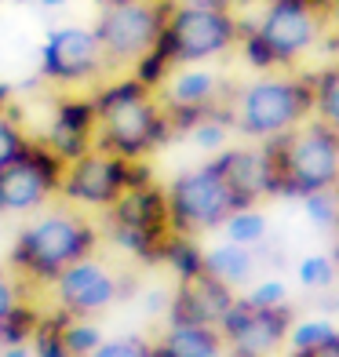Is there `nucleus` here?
<instances>
[{
    "instance_id": "obj_3",
    "label": "nucleus",
    "mask_w": 339,
    "mask_h": 357,
    "mask_svg": "<svg viewBox=\"0 0 339 357\" xmlns=\"http://www.w3.org/2000/svg\"><path fill=\"white\" fill-rule=\"evenodd\" d=\"M270 193L281 197H310L339 186V135H332L314 117L270 142H259Z\"/></svg>"
},
{
    "instance_id": "obj_12",
    "label": "nucleus",
    "mask_w": 339,
    "mask_h": 357,
    "mask_svg": "<svg viewBox=\"0 0 339 357\" xmlns=\"http://www.w3.org/2000/svg\"><path fill=\"white\" fill-rule=\"evenodd\" d=\"M66 160L55 157L40 135L29 139L19 160L0 172V215H37L59 201Z\"/></svg>"
},
{
    "instance_id": "obj_37",
    "label": "nucleus",
    "mask_w": 339,
    "mask_h": 357,
    "mask_svg": "<svg viewBox=\"0 0 339 357\" xmlns=\"http://www.w3.org/2000/svg\"><path fill=\"white\" fill-rule=\"evenodd\" d=\"M332 263H336V273H339V237H336V248H332Z\"/></svg>"
},
{
    "instance_id": "obj_31",
    "label": "nucleus",
    "mask_w": 339,
    "mask_h": 357,
    "mask_svg": "<svg viewBox=\"0 0 339 357\" xmlns=\"http://www.w3.org/2000/svg\"><path fill=\"white\" fill-rule=\"evenodd\" d=\"M26 291H29V288H26L19 278H15V273H11L8 266H0V317H4V314L11 310V306L26 296Z\"/></svg>"
},
{
    "instance_id": "obj_13",
    "label": "nucleus",
    "mask_w": 339,
    "mask_h": 357,
    "mask_svg": "<svg viewBox=\"0 0 339 357\" xmlns=\"http://www.w3.org/2000/svg\"><path fill=\"white\" fill-rule=\"evenodd\" d=\"M47 291H52V310H62L66 317H103L117 306V299H124L121 273L99 252L66 266Z\"/></svg>"
},
{
    "instance_id": "obj_18",
    "label": "nucleus",
    "mask_w": 339,
    "mask_h": 357,
    "mask_svg": "<svg viewBox=\"0 0 339 357\" xmlns=\"http://www.w3.org/2000/svg\"><path fill=\"white\" fill-rule=\"evenodd\" d=\"M153 357H230L219 328L204 324H168L165 335L153 339Z\"/></svg>"
},
{
    "instance_id": "obj_11",
    "label": "nucleus",
    "mask_w": 339,
    "mask_h": 357,
    "mask_svg": "<svg viewBox=\"0 0 339 357\" xmlns=\"http://www.w3.org/2000/svg\"><path fill=\"white\" fill-rule=\"evenodd\" d=\"M40 77L55 91H91L99 80H106L110 73L95 29L80 22L47 29L40 40Z\"/></svg>"
},
{
    "instance_id": "obj_15",
    "label": "nucleus",
    "mask_w": 339,
    "mask_h": 357,
    "mask_svg": "<svg viewBox=\"0 0 339 357\" xmlns=\"http://www.w3.org/2000/svg\"><path fill=\"white\" fill-rule=\"evenodd\" d=\"M95 135H99V113H95L91 91H59L40 132L44 146L70 165V160L95 150Z\"/></svg>"
},
{
    "instance_id": "obj_39",
    "label": "nucleus",
    "mask_w": 339,
    "mask_h": 357,
    "mask_svg": "<svg viewBox=\"0 0 339 357\" xmlns=\"http://www.w3.org/2000/svg\"><path fill=\"white\" fill-rule=\"evenodd\" d=\"M0 347H4V332H0Z\"/></svg>"
},
{
    "instance_id": "obj_8",
    "label": "nucleus",
    "mask_w": 339,
    "mask_h": 357,
    "mask_svg": "<svg viewBox=\"0 0 339 357\" xmlns=\"http://www.w3.org/2000/svg\"><path fill=\"white\" fill-rule=\"evenodd\" d=\"M168 197V215H172V230L186 234V237H201L223 230V222L237 212V193L226 183L223 168L212 160H204L197 168H186L165 186Z\"/></svg>"
},
{
    "instance_id": "obj_22",
    "label": "nucleus",
    "mask_w": 339,
    "mask_h": 357,
    "mask_svg": "<svg viewBox=\"0 0 339 357\" xmlns=\"http://www.w3.org/2000/svg\"><path fill=\"white\" fill-rule=\"evenodd\" d=\"M317 124H325L332 135H339V66L314 77V113Z\"/></svg>"
},
{
    "instance_id": "obj_25",
    "label": "nucleus",
    "mask_w": 339,
    "mask_h": 357,
    "mask_svg": "<svg viewBox=\"0 0 339 357\" xmlns=\"http://www.w3.org/2000/svg\"><path fill=\"white\" fill-rule=\"evenodd\" d=\"M223 234H226V241H230V245L255 248V245L266 237V219L255 212V208H237V212L223 222Z\"/></svg>"
},
{
    "instance_id": "obj_9",
    "label": "nucleus",
    "mask_w": 339,
    "mask_h": 357,
    "mask_svg": "<svg viewBox=\"0 0 339 357\" xmlns=\"http://www.w3.org/2000/svg\"><path fill=\"white\" fill-rule=\"evenodd\" d=\"M142 183H153V168L146 160H124L106 150H88L84 157L70 160L62 172L59 201L84 215H103L128 186Z\"/></svg>"
},
{
    "instance_id": "obj_36",
    "label": "nucleus",
    "mask_w": 339,
    "mask_h": 357,
    "mask_svg": "<svg viewBox=\"0 0 339 357\" xmlns=\"http://www.w3.org/2000/svg\"><path fill=\"white\" fill-rule=\"evenodd\" d=\"M11 99H15V88H11V84H4V80H0V113H4L8 106H15Z\"/></svg>"
},
{
    "instance_id": "obj_33",
    "label": "nucleus",
    "mask_w": 339,
    "mask_h": 357,
    "mask_svg": "<svg viewBox=\"0 0 339 357\" xmlns=\"http://www.w3.org/2000/svg\"><path fill=\"white\" fill-rule=\"evenodd\" d=\"M292 357H339V332H336V335H329L325 343H317V347L296 350Z\"/></svg>"
},
{
    "instance_id": "obj_38",
    "label": "nucleus",
    "mask_w": 339,
    "mask_h": 357,
    "mask_svg": "<svg viewBox=\"0 0 339 357\" xmlns=\"http://www.w3.org/2000/svg\"><path fill=\"white\" fill-rule=\"evenodd\" d=\"M11 4H37V0H11Z\"/></svg>"
},
{
    "instance_id": "obj_10",
    "label": "nucleus",
    "mask_w": 339,
    "mask_h": 357,
    "mask_svg": "<svg viewBox=\"0 0 339 357\" xmlns=\"http://www.w3.org/2000/svg\"><path fill=\"white\" fill-rule=\"evenodd\" d=\"M165 52L175 66H204L241 44V19L226 8H186L172 4L165 22Z\"/></svg>"
},
{
    "instance_id": "obj_40",
    "label": "nucleus",
    "mask_w": 339,
    "mask_h": 357,
    "mask_svg": "<svg viewBox=\"0 0 339 357\" xmlns=\"http://www.w3.org/2000/svg\"><path fill=\"white\" fill-rule=\"evenodd\" d=\"M336 190H339V186H336Z\"/></svg>"
},
{
    "instance_id": "obj_6",
    "label": "nucleus",
    "mask_w": 339,
    "mask_h": 357,
    "mask_svg": "<svg viewBox=\"0 0 339 357\" xmlns=\"http://www.w3.org/2000/svg\"><path fill=\"white\" fill-rule=\"evenodd\" d=\"M325 29H329L325 0H270L255 29L241 37V44H245L248 62H255L259 70H270V66H288L303 52H310L325 37Z\"/></svg>"
},
{
    "instance_id": "obj_26",
    "label": "nucleus",
    "mask_w": 339,
    "mask_h": 357,
    "mask_svg": "<svg viewBox=\"0 0 339 357\" xmlns=\"http://www.w3.org/2000/svg\"><path fill=\"white\" fill-rule=\"evenodd\" d=\"M62 335H66V347L73 357H91L106 339L95 317H66L62 321Z\"/></svg>"
},
{
    "instance_id": "obj_19",
    "label": "nucleus",
    "mask_w": 339,
    "mask_h": 357,
    "mask_svg": "<svg viewBox=\"0 0 339 357\" xmlns=\"http://www.w3.org/2000/svg\"><path fill=\"white\" fill-rule=\"evenodd\" d=\"M255 266H259V259H255V252L245 248V245L223 241V245L204 248V273H212L216 281L230 284L234 291L255 278Z\"/></svg>"
},
{
    "instance_id": "obj_27",
    "label": "nucleus",
    "mask_w": 339,
    "mask_h": 357,
    "mask_svg": "<svg viewBox=\"0 0 339 357\" xmlns=\"http://www.w3.org/2000/svg\"><path fill=\"white\" fill-rule=\"evenodd\" d=\"M91 357H153V339L146 335H121V339H103Z\"/></svg>"
},
{
    "instance_id": "obj_16",
    "label": "nucleus",
    "mask_w": 339,
    "mask_h": 357,
    "mask_svg": "<svg viewBox=\"0 0 339 357\" xmlns=\"http://www.w3.org/2000/svg\"><path fill=\"white\" fill-rule=\"evenodd\" d=\"M234 303H237V291L230 284L216 281L212 273H197V278L175 284L172 303H168V324H204V328H219Z\"/></svg>"
},
{
    "instance_id": "obj_24",
    "label": "nucleus",
    "mask_w": 339,
    "mask_h": 357,
    "mask_svg": "<svg viewBox=\"0 0 339 357\" xmlns=\"http://www.w3.org/2000/svg\"><path fill=\"white\" fill-rule=\"evenodd\" d=\"M62 321H66V314L47 306L40 328L33 332V339H29V350H33V357H73L70 347H66V335H62Z\"/></svg>"
},
{
    "instance_id": "obj_5",
    "label": "nucleus",
    "mask_w": 339,
    "mask_h": 357,
    "mask_svg": "<svg viewBox=\"0 0 339 357\" xmlns=\"http://www.w3.org/2000/svg\"><path fill=\"white\" fill-rule=\"evenodd\" d=\"M99 230L110 245H117L142 266H157L165 259V245L172 241V215L165 186L142 183L128 186L117 201L99 215Z\"/></svg>"
},
{
    "instance_id": "obj_21",
    "label": "nucleus",
    "mask_w": 339,
    "mask_h": 357,
    "mask_svg": "<svg viewBox=\"0 0 339 357\" xmlns=\"http://www.w3.org/2000/svg\"><path fill=\"white\" fill-rule=\"evenodd\" d=\"M160 263L175 273V281H190V278H197V273H204V248L197 245V237L172 234Z\"/></svg>"
},
{
    "instance_id": "obj_7",
    "label": "nucleus",
    "mask_w": 339,
    "mask_h": 357,
    "mask_svg": "<svg viewBox=\"0 0 339 357\" xmlns=\"http://www.w3.org/2000/svg\"><path fill=\"white\" fill-rule=\"evenodd\" d=\"M175 0H103L99 19L91 22L103 47L106 73H132V66L157 47Z\"/></svg>"
},
{
    "instance_id": "obj_4",
    "label": "nucleus",
    "mask_w": 339,
    "mask_h": 357,
    "mask_svg": "<svg viewBox=\"0 0 339 357\" xmlns=\"http://www.w3.org/2000/svg\"><path fill=\"white\" fill-rule=\"evenodd\" d=\"M310 113H314V80H303L292 73L234 84L230 99H226L230 132L252 142H270L292 132L303 121H310Z\"/></svg>"
},
{
    "instance_id": "obj_17",
    "label": "nucleus",
    "mask_w": 339,
    "mask_h": 357,
    "mask_svg": "<svg viewBox=\"0 0 339 357\" xmlns=\"http://www.w3.org/2000/svg\"><path fill=\"white\" fill-rule=\"evenodd\" d=\"M216 165L223 168L226 183L237 193L241 208H255V201L270 197V175L263 150H223L216 153Z\"/></svg>"
},
{
    "instance_id": "obj_34",
    "label": "nucleus",
    "mask_w": 339,
    "mask_h": 357,
    "mask_svg": "<svg viewBox=\"0 0 339 357\" xmlns=\"http://www.w3.org/2000/svg\"><path fill=\"white\" fill-rule=\"evenodd\" d=\"M175 4H186V8H226V11H234L237 0H175Z\"/></svg>"
},
{
    "instance_id": "obj_23",
    "label": "nucleus",
    "mask_w": 339,
    "mask_h": 357,
    "mask_svg": "<svg viewBox=\"0 0 339 357\" xmlns=\"http://www.w3.org/2000/svg\"><path fill=\"white\" fill-rule=\"evenodd\" d=\"M29 128L22 121L19 106H8L4 113H0V172H4L11 160H19V153L29 146Z\"/></svg>"
},
{
    "instance_id": "obj_2",
    "label": "nucleus",
    "mask_w": 339,
    "mask_h": 357,
    "mask_svg": "<svg viewBox=\"0 0 339 357\" xmlns=\"http://www.w3.org/2000/svg\"><path fill=\"white\" fill-rule=\"evenodd\" d=\"M95 113H99V135L95 150L117 153L124 160H150L172 139L168 113L160 95L139 84L132 73L106 77L91 88Z\"/></svg>"
},
{
    "instance_id": "obj_30",
    "label": "nucleus",
    "mask_w": 339,
    "mask_h": 357,
    "mask_svg": "<svg viewBox=\"0 0 339 357\" xmlns=\"http://www.w3.org/2000/svg\"><path fill=\"white\" fill-rule=\"evenodd\" d=\"M329 335H336V328H332V324H325V321H310V324H299V328L288 332V339H292V350L317 347V343H325Z\"/></svg>"
},
{
    "instance_id": "obj_1",
    "label": "nucleus",
    "mask_w": 339,
    "mask_h": 357,
    "mask_svg": "<svg viewBox=\"0 0 339 357\" xmlns=\"http://www.w3.org/2000/svg\"><path fill=\"white\" fill-rule=\"evenodd\" d=\"M99 245H103L99 222H91V215L55 201L52 208L37 212L33 222H26L19 230L8 252V270L29 291H44L77 259L99 252Z\"/></svg>"
},
{
    "instance_id": "obj_14",
    "label": "nucleus",
    "mask_w": 339,
    "mask_h": 357,
    "mask_svg": "<svg viewBox=\"0 0 339 357\" xmlns=\"http://www.w3.org/2000/svg\"><path fill=\"white\" fill-rule=\"evenodd\" d=\"M219 332L230 357H270L292 332V310L288 306H255L237 296Z\"/></svg>"
},
{
    "instance_id": "obj_20",
    "label": "nucleus",
    "mask_w": 339,
    "mask_h": 357,
    "mask_svg": "<svg viewBox=\"0 0 339 357\" xmlns=\"http://www.w3.org/2000/svg\"><path fill=\"white\" fill-rule=\"evenodd\" d=\"M44 303L37 299V291H26V296L11 306V310L0 317V332H4V347H15V343H29L33 332L40 328L44 321Z\"/></svg>"
},
{
    "instance_id": "obj_32",
    "label": "nucleus",
    "mask_w": 339,
    "mask_h": 357,
    "mask_svg": "<svg viewBox=\"0 0 339 357\" xmlns=\"http://www.w3.org/2000/svg\"><path fill=\"white\" fill-rule=\"evenodd\" d=\"M245 299L255 306H285V284L281 281H259Z\"/></svg>"
},
{
    "instance_id": "obj_35",
    "label": "nucleus",
    "mask_w": 339,
    "mask_h": 357,
    "mask_svg": "<svg viewBox=\"0 0 339 357\" xmlns=\"http://www.w3.org/2000/svg\"><path fill=\"white\" fill-rule=\"evenodd\" d=\"M0 357H33L29 343H15V347H0Z\"/></svg>"
},
{
    "instance_id": "obj_28",
    "label": "nucleus",
    "mask_w": 339,
    "mask_h": 357,
    "mask_svg": "<svg viewBox=\"0 0 339 357\" xmlns=\"http://www.w3.org/2000/svg\"><path fill=\"white\" fill-rule=\"evenodd\" d=\"M303 204H306V215H310L317 226H332V222H339V193H336V190L310 193V197H303Z\"/></svg>"
},
{
    "instance_id": "obj_29",
    "label": "nucleus",
    "mask_w": 339,
    "mask_h": 357,
    "mask_svg": "<svg viewBox=\"0 0 339 357\" xmlns=\"http://www.w3.org/2000/svg\"><path fill=\"white\" fill-rule=\"evenodd\" d=\"M299 281H303L306 288H329V284L336 281L332 255H310V259L299 266Z\"/></svg>"
}]
</instances>
